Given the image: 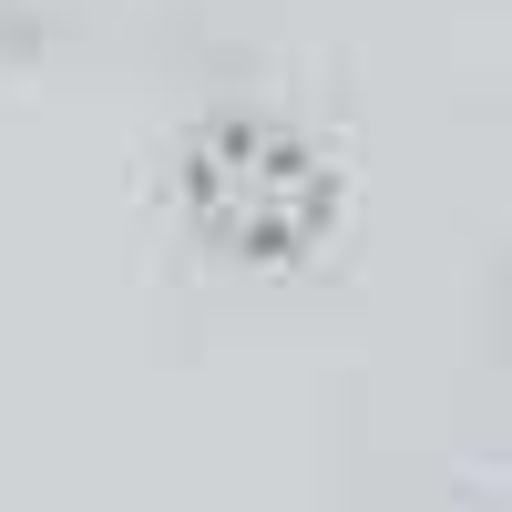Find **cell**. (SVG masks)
Returning <instances> with one entry per match:
<instances>
[{"mask_svg": "<svg viewBox=\"0 0 512 512\" xmlns=\"http://www.w3.org/2000/svg\"><path fill=\"white\" fill-rule=\"evenodd\" d=\"M175 216L226 267H318L349 226V175L338 154L277 103H216L175 144Z\"/></svg>", "mask_w": 512, "mask_h": 512, "instance_id": "6da1fadb", "label": "cell"}]
</instances>
